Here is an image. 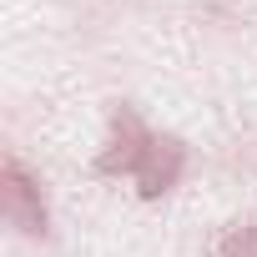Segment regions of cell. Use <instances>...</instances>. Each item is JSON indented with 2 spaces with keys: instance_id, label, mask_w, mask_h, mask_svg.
<instances>
[{
  "instance_id": "3",
  "label": "cell",
  "mask_w": 257,
  "mask_h": 257,
  "mask_svg": "<svg viewBox=\"0 0 257 257\" xmlns=\"http://www.w3.org/2000/svg\"><path fill=\"white\" fill-rule=\"evenodd\" d=\"M182 172H187V147H182L177 137H157L152 152H147V162L137 167V192H142V202L167 197V192L182 182Z\"/></svg>"
},
{
  "instance_id": "2",
  "label": "cell",
  "mask_w": 257,
  "mask_h": 257,
  "mask_svg": "<svg viewBox=\"0 0 257 257\" xmlns=\"http://www.w3.org/2000/svg\"><path fill=\"white\" fill-rule=\"evenodd\" d=\"M0 192H6V217H11V227H21L26 237H46L51 212H46L41 182H36V177H31L16 157H6V172H0Z\"/></svg>"
},
{
  "instance_id": "1",
  "label": "cell",
  "mask_w": 257,
  "mask_h": 257,
  "mask_svg": "<svg viewBox=\"0 0 257 257\" xmlns=\"http://www.w3.org/2000/svg\"><path fill=\"white\" fill-rule=\"evenodd\" d=\"M152 142H157V137L147 132V121H142L132 106H116V116H111V142H106V152L96 157V172H101V177H121V172L137 177V167L147 162Z\"/></svg>"
},
{
  "instance_id": "4",
  "label": "cell",
  "mask_w": 257,
  "mask_h": 257,
  "mask_svg": "<svg viewBox=\"0 0 257 257\" xmlns=\"http://www.w3.org/2000/svg\"><path fill=\"white\" fill-rule=\"evenodd\" d=\"M217 257H257V222H242V227H232V232L222 237Z\"/></svg>"
}]
</instances>
